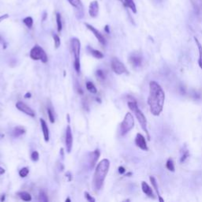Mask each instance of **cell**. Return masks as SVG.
Here are the masks:
<instances>
[{"label":"cell","instance_id":"obj_1","mask_svg":"<svg viewBox=\"0 0 202 202\" xmlns=\"http://www.w3.org/2000/svg\"><path fill=\"white\" fill-rule=\"evenodd\" d=\"M165 93L162 87L155 80L149 83V95L148 97V104L150 111L153 115L158 116L162 112L164 105Z\"/></svg>","mask_w":202,"mask_h":202},{"label":"cell","instance_id":"obj_2","mask_svg":"<svg viewBox=\"0 0 202 202\" xmlns=\"http://www.w3.org/2000/svg\"><path fill=\"white\" fill-rule=\"evenodd\" d=\"M110 167V161L107 159H104L100 161L96 168L95 174L93 176V187L95 190H100L104 185V180L107 175Z\"/></svg>","mask_w":202,"mask_h":202},{"label":"cell","instance_id":"obj_3","mask_svg":"<svg viewBox=\"0 0 202 202\" xmlns=\"http://www.w3.org/2000/svg\"><path fill=\"white\" fill-rule=\"evenodd\" d=\"M128 107L134 112V114H135V116H136L137 119L138 120L141 128L145 131V134H147V138H148V140L149 141L150 140V135H149V130H148V128H147V120L145 114L139 109L136 101H130V102H128Z\"/></svg>","mask_w":202,"mask_h":202},{"label":"cell","instance_id":"obj_4","mask_svg":"<svg viewBox=\"0 0 202 202\" xmlns=\"http://www.w3.org/2000/svg\"><path fill=\"white\" fill-rule=\"evenodd\" d=\"M70 48L74 57L73 66L77 73H80V42L77 38H72L70 39Z\"/></svg>","mask_w":202,"mask_h":202},{"label":"cell","instance_id":"obj_5","mask_svg":"<svg viewBox=\"0 0 202 202\" xmlns=\"http://www.w3.org/2000/svg\"><path fill=\"white\" fill-rule=\"evenodd\" d=\"M134 119L132 114L130 112L126 113L124 117L123 121L120 125V134L122 136H124L127 133H129L134 128Z\"/></svg>","mask_w":202,"mask_h":202},{"label":"cell","instance_id":"obj_6","mask_svg":"<svg viewBox=\"0 0 202 202\" xmlns=\"http://www.w3.org/2000/svg\"><path fill=\"white\" fill-rule=\"evenodd\" d=\"M30 57L33 60H41L43 63L47 62V56L46 52L43 51L41 47L36 46L33 47L30 52Z\"/></svg>","mask_w":202,"mask_h":202},{"label":"cell","instance_id":"obj_7","mask_svg":"<svg viewBox=\"0 0 202 202\" xmlns=\"http://www.w3.org/2000/svg\"><path fill=\"white\" fill-rule=\"evenodd\" d=\"M111 69L115 73L120 75V74H123V73H127V70L126 68V66H124L123 63L121 61H119L117 58H113L111 59Z\"/></svg>","mask_w":202,"mask_h":202},{"label":"cell","instance_id":"obj_8","mask_svg":"<svg viewBox=\"0 0 202 202\" xmlns=\"http://www.w3.org/2000/svg\"><path fill=\"white\" fill-rule=\"evenodd\" d=\"M71 6L75 10L76 16L78 19H81L84 17V6L81 0H67Z\"/></svg>","mask_w":202,"mask_h":202},{"label":"cell","instance_id":"obj_9","mask_svg":"<svg viewBox=\"0 0 202 202\" xmlns=\"http://www.w3.org/2000/svg\"><path fill=\"white\" fill-rule=\"evenodd\" d=\"M85 25L87 27V29H88L89 30H90L92 32H93V34H94V36H96V38L98 39V41L100 42L101 44L106 45V43H107L106 39L104 38V36H103L102 34H101V32H100V31L97 30V29H96L95 27H93V25H89V24H88V23H85Z\"/></svg>","mask_w":202,"mask_h":202},{"label":"cell","instance_id":"obj_10","mask_svg":"<svg viewBox=\"0 0 202 202\" xmlns=\"http://www.w3.org/2000/svg\"><path fill=\"white\" fill-rule=\"evenodd\" d=\"M16 107L19 110V111H22L23 113L28 114V115H29V116L31 117H34L35 114H35V111H33V110L31 109L30 107H29L28 105H26L25 103L21 102V101H18V102L17 103Z\"/></svg>","mask_w":202,"mask_h":202},{"label":"cell","instance_id":"obj_11","mask_svg":"<svg viewBox=\"0 0 202 202\" xmlns=\"http://www.w3.org/2000/svg\"><path fill=\"white\" fill-rule=\"evenodd\" d=\"M72 146H73V136H72L71 128L70 126L66 127V148L68 153L71 152Z\"/></svg>","mask_w":202,"mask_h":202},{"label":"cell","instance_id":"obj_12","mask_svg":"<svg viewBox=\"0 0 202 202\" xmlns=\"http://www.w3.org/2000/svg\"><path fill=\"white\" fill-rule=\"evenodd\" d=\"M135 144H136L138 148H140L141 149L144 151H148L149 149H148V146H147L146 141H145V137L142 135L141 134H138L136 136V138H135Z\"/></svg>","mask_w":202,"mask_h":202},{"label":"cell","instance_id":"obj_13","mask_svg":"<svg viewBox=\"0 0 202 202\" xmlns=\"http://www.w3.org/2000/svg\"><path fill=\"white\" fill-rule=\"evenodd\" d=\"M129 60L134 67H140L142 64V56L138 53H133L130 56Z\"/></svg>","mask_w":202,"mask_h":202},{"label":"cell","instance_id":"obj_14","mask_svg":"<svg viewBox=\"0 0 202 202\" xmlns=\"http://www.w3.org/2000/svg\"><path fill=\"white\" fill-rule=\"evenodd\" d=\"M99 2L97 0H94L90 2L89 7V14L92 18H97L99 14Z\"/></svg>","mask_w":202,"mask_h":202},{"label":"cell","instance_id":"obj_15","mask_svg":"<svg viewBox=\"0 0 202 202\" xmlns=\"http://www.w3.org/2000/svg\"><path fill=\"white\" fill-rule=\"evenodd\" d=\"M141 189H142V191L149 197L152 199L156 198L155 194H154L153 191H152V189L148 185V183H146L145 182H142V183H141Z\"/></svg>","mask_w":202,"mask_h":202},{"label":"cell","instance_id":"obj_16","mask_svg":"<svg viewBox=\"0 0 202 202\" xmlns=\"http://www.w3.org/2000/svg\"><path fill=\"white\" fill-rule=\"evenodd\" d=\"M99 157H100V150L99 149H96L94 152H92L90 154V167L93 168L95 167V165L97 164V160H98Z\"/></svg>","mask_w":202,"mask_h":202},{"label":"cell","instance_id":"obj_17","mask_svg":"<svg viewBox=\"0 0 202 202\" xmlns=\"http://www.w3.org/2000/svg\"><path fill=\"white\" fill-rule=\"evenodd\" d=\"M40 124H41V128L42 130H43V138H44V141L46 142L49 141V130L48 127H47V125L46 122L43 118H40Z\"/></svg>","mask_w":202,"mask_h":202},{"label":"cell","instance_id":"obj_18","mask_svg":"<svg viewBox=\"0 0 202 202\" xmlns=\"http://www.w3.org/2000/svg\"><path fill=\"white\" fill-rule=\"evenodd\" d=\"M149 179H150V182H151V183H152V186H153L154 190H156V193H157L158 197H159V200L160 202H163L164 200H163V199L161 197V195H160V193H159V187H158L157 181H156V179H155V177H153V176H150Z\"/></svg>","mask_w":202,"mask_h":202},{"label":"cell","instance_id":"obj_19","mask_svg":"<svg viewBox=\"0 0 202 202\" xmlns=\"http://www.w3.org/2000/svg\"><path fill=\"white\" fill-rule=\"evenodd\" d=\"M195 43L197 44V48H198L199 52V59H198V65L200 66V68L202 70V44L200 43L197 37H194Z\"/></svg>","mask_w":202,"mask_h":202},{"label":"cell","instance_id":"obj_20","mask_svg":"<svg viewBox=\"0 0 202 202\" xmlns=\"http://www.w3.org/2000/svg\"><path fill=\"white\" fill-rule=\"evenodd\" d=\"M190 156V151L188 150L186 146H184L183 148V150L181 152V157H180V163H184L185 161L189 158Z\"/></svg>","mask_w":202,"mask_h":202},{"label":"cell","instance_id":"obj_21","mask_svg":"<svg viewBox=\"0 0 202 202\" xmlns=\"http://www.w3.org/2000/svg\"><path fill=\"white\" fill-rule=\"evenodd\" d=\"M88 50L89 52H90V54H91L92 56H93L94 58H96V59H100L104 58V55H103V53H101L100 51L96 50V49L93 48V47H91L89 46L88 47Z\"/></svg>","mask_w":202,"mask_h":202},{"label":"cell","instance_id":"obj_22","mask_svg":"<svg viewBox=\"0 0 202 202\" xmlns=\"http://www.w3.org/2000/svg\"><path fill=\"white\" fill-rule=\"evenodd\" d=\"M25 133V130L24 129L23 127L16 126L14 129L13 130L12 135L14 137V138H18V137L21 136V135L24 134Z\"/></svg>","mask_w":202,"mask_h":202},{"label":"cell","instance_id":"obj_23","mask_svg":"<svg viewBox=\"0 0 202 202\" xmlns=\"http://www.w3.org/2000/svg\"><path fill=\"white\" fill-rule=\"evenodd\" d=\"M124 5H125L126 7L130 8L134 14H136L137 13V7L135 3H134V0H124Z\"/></svg>","mask_w":202,"mask_h":202},{"label":"cell","instance_id":"obj_24","mask_svg":"<svg viewBox=\"0 0 202 202\" xmlns=\"http://www.w3.org/2000/svg\"><path fill=\"white\" fill-rule=\"evenodd\" d=\"M86 89L89 92H90L91 93H93V94H96L97 93V89L96 88V86L94 85L93 82L91 81H87L86 82Z\"/></svg>","mask_w":202,"mask_h":202},{"label":"cell","instance_id":"obj_25","mask_svg":"<svg viewBox=\"0 0 202 202\" xmlns=\"http://www.w3.org/2000/svg\"><path fill=\"white\" fill-rule=\"evenodd\" d=\"M18 196L20 197V198L25 201H30L32 200L31 195L27 192H20V193H18Z\"/></svg>","mask_w":202,"mask_h":202},{"label":"cell","instance_id":"obj_26","mask_svg":"<svg viewBox=\"0 0 202 202\" xmlns=\"http://www.w3.org/2000/svg\"><path fill=\"white\" fill-rule=\"evenodd\" d=\"M56 22H57L58 32H61L63 29V23H62V17L59 13H56Z\"/></svg>","mask_w":202,"mask_h":202},{"label":"cell","instance_id":"obj_27","mask_svg":"<svg viewBox=\"0 0 202 202\" xmlns=\"http://www.w3.org/2000/svg\"><path fill=\"white\" fill-rule=\"evenodd\" d=\"M166 167L167 168L168 171H170L171 172L175 171V163H174L173 159H172L171 158H169V159H167V161L166 163Z\"/></svg>","mask_w":202,"mask_h":202},{"label":"cell","instance_id":"obj_28","mask_svg":"<svg viewBox=\"0 0 202 202\" xmlns=\"http://www.w3.org/2000/svg\"><path fill=\"white\" fill-rule=\"evenodd\" d=\"M23 23L26 25L29 29H31L33 25V19L31 17H26L23 19Z\"/></svg>","mask_w":202,"mask_h":202},{"label":"cell","instance_id":"obj_29","mask_svg":"<svg viewBox=\"0 0 202 202\" xmlns=\"http://www.w3.org/2000/svg\"><path fill=\"white\" fill-rule=\"evenodd\" d=\"M29 168L23 167L22 169H21V170H20L19 175L21 176L22 178H25V177H26L28 175H29Z\"/></svg>","mask_w":202,"mask_h":202},{"label":"cell","instance_id":"obj_30","mask_svg":"<svg viewBox=\"0 0 202 202\" xmlns=\"http://www.w3.org/2000/svg\"><path fill=\"white\" fill-rule=\"evenodd\" d=\"M53 39H54V41H55V47H56V48H59V46H60V43H61L60 38H59V36H58L57 34H54Z\"/></svg>","mask_w":202,"mask_h":202},{"label":"cell","instance_id":"obj_31","mask_svg":"<svg viewBox=\"0 0 202 202\" xmlns=\"http://www.w3.org/2000/svg\"><path fill=\"white\" fill-rule=\"evenodd\" d=\"M47 114H48L49 120L52 123H54L55 122V117H54L53 111L50 109V108H47Z\"/></svg>","mask_w":202,"mask_h":202},{"label":"cell","instance_id":"obj_32","mask_svg":"<svg viewBox=\"0 0 202 202\" xmlns=\"http://www.w3.org/2000/svg\"><path fill=\"white\" fill-rule=\"evenodd\" d=\"M96 74H97V76L99 77V78L102 79V80L105 79V77H106L105 73H104V72L102 70H97V72H96Z\"/></svg>","mask_w":202,"mask_h":202},{"label":"cell","instance_id":"obj_33","mask_svg":"<svg viewBox=\"0 0 202 202\" xmlns=\"http://www.w3.org/2000/svg\"><path fill=\"white\" fill-rule=\"evenodd\" d=\"M31 159L32 161H34V162L38 161V159H39V153H38V152L35 151V152H32V155H31Z\"/></svg>","mask_w":202,"mask_h":202},{"label":"cell","instance_id":"obj_34","mask_svg":"<svg viewBox=\"0 0 202 202\" xmlns=\"http://www.w3.org/2000/svg\"><path fill=\"white\" fill-rule=\"evenodd\" d=\"M39 200H41V201H48V199L47 197L46 194H45L43 192H40L39 193Z\"/></svg>","mask_w":202,"mask_h":202},{"label":"cell","instance_id":"obj_35","mask_svg":"<svg viewBox=\"0 0 202 202\" xmlns=\"http://www.w3.org/2000/svg\"><path fill=\"white\" fill-rule=\"evenodd\" d=\"M85 197L86 200H88V201L95 202V199L93 198L92 196H90V194L88 193V192H85Z\"/></svg>","mask_w":202,"mask_h":202},{"label":"cell","instance_id":"obj_36","mask_svg":"<svg viewBox=\"0 0 202 202\" xmlns=\"http://www.w3.org/2000/svg\"><path fill=\"white\" fill-rule=\"evenodd\" d=\"M9 14H3L2 15V16H0V22H2L3 20L6 19V18H9Z\"/></svg>","mask_w":202,"mask_h":202},{"label":"cell","instance_id":"obj_37","mask_svg":"<svg viewBox=\"0 0 202 202\" xmlns=\"http://www.w3.org/2000/svg\"><path fill=\"white\" fill-rule=\"evenodd\" d=\"M118 172H119V174H121V175L124 174L126 172L125 168H124L123 167H118Z\"/></svg>","mask_w":202,"mask_h":202},{"label":"cell","instance_id":"obj_38","mask_svg":"<svg viewBox=\"0 0 202 202\" xmlns=\"http://www.w3.org/2000/svg\"><path fill=\"white\" fill-rule=\"evenodd\" d=\"M104 30L106 31V32H107V33H110V29H109V26H108V25H106L105 27H104Z\"/></svg>","mask_w":202,"mask_h":202},{"label":"cell","instance_id":"obj_39","mask_svg":"<svg viewBox=\"0 0 202 202\" xmlns=\"http://www.w3.org/2000/svg\"><path fill=\"white\" fill-rule=\"evenodd\" d=\"M4 173H5V169L0 167V175H3Z\"/></svg>","mask_w":202,"mask_h":202},{"label":"cell","instance_id":"obj_40","mask_svg":"<svg viewBox=\"0 0 202 202\" xmlns=\"http://www.w3.org/2000/svg\"><path fill=\"white\" fill-rule=\"evenodd\" d=\"M25 98H29V97H31V93H26V95L25 96Z\"/></svg>","mask_w":202,"mask_h":202},{"label":"cell","instance_id":"obj_41","mask_svg":"<svg viewBox=\"0 0 202 202\" xmlns=\"http://www.w3.org/2000/svg\"><path fill=\"white\" fill-rule=\"evenodd\" d=\"M46 17H47V13L44 12V14H43V20L44 21L45 19H46Z\"/></svg>","mask_w":202,"mask_h":202},{"label":"cell","instance_id":"obj_42","mask_svg":"<svg viewBox=\"0 0 202 202\" xmlns=\"http://www.w3.org/2000/svg\"><path fill=\"white\" fill-rule=\"evenodd\" d=\"M4 200H5V195H2V198H1V200H2V201H3Z\"/></svg>","mask_w":202,"mask_h":202},{"label":"cell","instance_id":"obj_43","mask_svg":"<svg viewBox=\"0 0 202 202\" xmlns=\"http://www.w3.org/2000/svg\"><path fill=\"white\" fill-rule=\"evenodd\" d=\"M66 201H69V202H70V201H71V200H70V198H67V199H66Z\"/></svg>","mask_w":202,"mask_h":202},{"label":"cell","instance_id":"obj_44","mask_svg":"<svg viewBox=\"0 0 202 202\" xmlns=\"http://www.w3.org/2000/svg\"><path fill=\"white\" fill-rule=\"evenodd\" d=\"M0 40H1V36H0Z\"/></svg>","mask_w":202,"mask_h":202}]
</instances>
